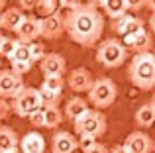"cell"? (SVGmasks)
<instances>
[{"mask_svg":"<svg viewBox=\"0 0 155 153\" xmlns=\"http://www.w3.org/2000/svg\"><path fill=\"white\" fill-rule=\"evenodd\" d=\"M24 88V79L16 75L14 71H0V98L8 100L14 98L20 90Z\"/></svg>","mask_w":155,"mask_h":153,"instance_id":"ba28073f","label":"cell"},{"mask_svg":"<svg viewBox=\"0 0 155 153\" xmlns=\"http://www.w3.org/2000/svg\"><path fill=\"white\" fill-rule=\"evenodd\" d=\"M18 4H20V10H34L35 8V4H38V0H18Z\"/></svg>","mask_w":155,"mask_h":153,"instance_id":"836d02e7","label":"cell"},{"mask_svg":"<svg viewBox=\"0 0 155 153\" xmlns=\"http://www.w3.org/2000/svg\"><path fill=\"white\" fill-rule=\"evenodd\" d=\"M151 106L155 108V88H153V96H151Z\"/></svg>","mask_w":155,"mask_h":153,"instance_id":"b9f144b4","label":"cell"},{"mask_svg":"<svg viewBox=\"0 0 155 153\" xmlns=\"http://www.w3.org/2000/svg\"><path fill=\"white\" fill-rule=\"evenodd\" d=\"M110 153H128L124 149V145H114L112 149H110Z\"/></svg>","mask_w":155,"mask_h":153,"instance_id":"8d00e7d4","label":"cell"},{"mask_svg":"<svg viewBox=\"0 0 155 153\" xmlns=\"http://www.w3.org/2000/svg\"><path fill=\"white\" fill-rule=\"evenodd\" d=\"M18 145L22 153H45V138L39 132H28Z\"/></svg>","mask_w":155,"mask_h":153,"instance_id":"2e32d148","label":"cell"},{"mask_svg":"<svg viewBox=\"0 0 155 153\" xmlns=\"http://www.w3.org/2000/svg\"><path fill=\"white\" fill-rule=\"evenodd\" d=\"M92 73L87 67H77L73 69L67 76V84L73 92H88V88L92 86Z\"/></svg>","mask_w":155,"mask_h":153,"instance_id":"7c38bea8","label":"cell"},{"mask_svg":"<svg viewBox=\"0 0 155 153\" xmlns=\"http://www.w3.org/2000/svg\"><path fill=\"white\" fill-rule=\"evenodd\" d=\"M4 6H6V0H0V12L4 10Z\"/></svg>","mask_w":155,"mask_h":153,"instance_id":"60d3db41","label":"cell"},{"mask_svg":"<svg viewBox=\"0 0 155 153\" xmlns=\"http://www.w3.org/2000/svg\"><path fill=\"white\" fill-rule=\"evenodd\" d=\"M126 59H128V49L120 39L108 37L96 43V61L106 69H116V67L124 65Z\"/></svg>","mask_w":155,"mask_h":153,"instance_id":"3957f363","label":"cell"},{"mask_svg":"<svg viewBox=\"0 0 155 153\" xmlns=\"http://www.w3.org/2000/svg\"><path fill=\"white\" fill-rule=\"evenodd\" d=\"M84 153H110V149H108L106 145H102V143H98V142H96L94 145L91 147V149H87Z\"/></svg>","mask_w":155,"mask_h":153,"instance_id":"e575fe53","label":"cell"},{"mask_svg":"<svg viewBox=\"0 0 155 153\" xmlns=\"http://www.w3.org/2000/svg\"><path fill=\"white\" fill-rule=\"evenodd\" d=\"M10 61H31L30 57V47H28V43H20L18 47H16V51L12 53ZM34 63V61H31Z\"/></svg>","mask_w":155,"mask_h":153,"instance_id":"4316f807","label":"cell"},{"mask_svg":"<svg viewBox=\"0 0 155 153\" xmlns=\"http://www.w3.org/2000/svg\"><path fill=\"white\" fill-rule=\"evenodd\" d=\"M65 34L83 47H94L104 31V18L92 4H81L65 14Z\"/></svg>","mask_w":155,"mask_h":153,"instance_id":"6da1fadb","label":"cell"},{"mask_svg":"<svg viewBox=\"0 0 155 153\" xmlns=\"http://www.w3.org/2000/svg\"><path fill=\"white\" fill-rule=\"evenodd\" d=\"M0 30H2V28H0Z\"/></svg>","mask_w":155,"mask_h":153,"instance_id":"bcb514c9","label":"cell"},{"mask_svg":"<svg viewBox=\"0 0 155 153\" xmlns=\"http://www.w3.org/2000/svg\"><path fill=\"white\" fill-rule=\"evenodd\" d=\"M20 143V138L12 128L0 126V153H6L10 149H16Z\"/></svg>","mask_w":155,"mask_h":153,"instance_id":"ffe728a7","label":"cell"},{"mask_svg":"<svg viewBox=\"0 0 155 153\" xmlns=\"http://www.w3.org/2000/svg\"><path fill=\"white\" fill-rule=\"evenodd\" d=\"M10 112H12V108H10V104H8V100L0 98V122L6 120L8 116H10Z\"/></svg>","mask_w":155,"mask_h":153,"instance_id":"d6a6232c","label":"cell"},{"mask_svg":"<svg viewBox=\"0 0 155 153\" xmlns=\"http://www.w3.org/2000/svg\"><path fill=\"white\" fill-rule=\"evenodd\" d=\"M145 6H147L151 12H155V0H145Z\"/></svg>","mask_w":155,"mask_h":153,"instance_id":"f35d334b","label":"cell"},{"mask_svg":"<svg viewBox=\"0 0 155 153\" xmlns=\"http://www.w3.org/2000/svg\"><path fill=\"white\" fill-rule=\"evenodd\" d=\"M10 65H12L10 71H14L16 75L22 76V75H26L28 71L31 69V65H34V63H31V61H10Z\"/></svg>","mask_w":155,"mask_h":153,"instance_id":"f1b7e54d","label":"cell"},{"mask_svg":"<svg viewBox=\"0 0 155 153\" xmlns=\"http://www.w3.org/2000/svg\"><path fill=\"white\" fill-rule=\"evenodd\" d=\"M39 96H41L43 106H57L61 96H63V92H51V90H41V88H39Z\"/></svg>","mask_w":155,"mask_h":153,"instance_id":"484cf974","label":"cell"},{"mask_svg":"<svg viewBox=\"0 0 155 153\" xmlns=\"http://www.w3.org/2000/svg\"><path fill=\"white\" fill-rule=\"evenodd\" d=\"M14 34H16V39H18L20 43H31V41H35V39L41 35L39 18H35V16H26V18L22 20V24L16 28Z\"/></svg>","mask_w":155,"mask_h":153,"instance_id":"9c48e42d","label":"cell"},{"mask_svg":"<svg viewBox=\"0 0 155 153\" xmlns=\"http://www.w3.org/2000/svg\"><path fill=\"white\" fill-rule=\"evenodd\" d=\"M134 122H136L137 128H143V130L153 126L155 124V108L151 106V102H145L137 108L136 114H134Z\"/></svg>","mask_w":155,"mask_h":153,"instance_id":"ac0fdd59","label":"cell"},{"mask_svg":"<svg viewBox=\"0 0 155 153\" xmlns=\"http://www.w3.org/2000/svg\"><path fill=\"white\" fill-rule=\"evenodd\" d=\"M39 28H41V37L45 39H59L65 34V24H63V16L57 14L39 18Z\"/></svg>","mask_w":155,"mask_h":153,"instance_id":"8fae6325","label":"cell"},{"mask_svg":"<svg viewBox=\"0 0 155 153\" xmlns=\"http://www.w3.org/2000/svg\"><path fill=\"white\" fill-rule=\"evenodd\" d=\"M6 153H22V151H20L18 147H16V149H10V151H6Z\"/></svg>","mask_w":155,"mask_h":153,"instance_id":"7bdbcfd3","label":"cell"},{"mask_svg":"<svg viewBox=\"0 0 155 153\" xmlns=\"http://www.w3.org/2000/svg\"><path fill=\"white\" fill-rule=\"evenodd\" d=\"M79 149L77 138L71 132H55L51 138V153H75Z\"/></svg>","mask_w":155,"mask_h":153,"instance_id":"5bb4252c","label":"cell"},{"mask_svg":"<svg viewBox=\"0 0 155 153\" xmlns=\"http://www.w3.org/2000/svg\"><path fill=\"white\" fill-rule=\"evenodd\" d=\"M61 8L59 0H38L34 10L39 14V18H45V16H51V14H57Z\"/></svg>","mask_w":155,"mask_h":153,"instance_id":"603a6c76","label":"cell"},{"mask_svg":"<svg viewBox=\"0 0 155 153\" xmlns=\"http://www.w3.org/2000/svg\"><path fill=\"white\" fill-rule=\"evenodd\" d=\"M26 18L24 10L20 8H6L4 12H0V28L2 30H8V31H16V28L22 24V20Z\"/></svg>","mask_w":155,"mask_h":153,"instance_id":"e0dca14e","label":"cell"},{"mask_svg":"<svg viewBox=\"0 0 155 153\" xmlns=\"http://www.w3.org/2000/svg\"><path fill=\"white\" fill-rule=\"evenodd\" d=\"M149 30H151V34L155 35V12L151 14V18H149Z\"/></svg>","mask_w":155,"mask_h":153,"instance_id":"74e56055","label":"cell"},{"mask_svg":"<svg viewBox=\"0 0 155 153\" xmlns=\"http://www.w3.org/2000/svg\"><path fill=\"white\" fill-rule=\"evenodd\" d=\"M124 149L128 153H151L153 151V142L145 132L137 130V132H132L128 134L124 142Z\"/></svg>","mask_w":155,"mask_h":153,"instance_id":"30bf717a","label":"cell"},{"mask_svg":"<svg viewBox=\"0 0 155 153\" xmlns=\"http://www.w3.org/2000/svg\"><path fill=\"white\" fill-rule=\"evenodd\" d=\"M126 2V10L130 12H140L145 6V0H124Z\"/></svg>","mask_w":155,"mask_h":153,"instance_id":"1f68e13d","label":"cell"},{"mask_svg":"<svg viewBox=\"0 0 155 153\" xmlns=\"http://www.w3.org/2000/svg\"><path fill=\"white\" fill-rule=\"evenodd\" d=\"M94 143H96V138H91V135H79V139H77V145H79L83 151L91 149Z\"/></svg>","mask_w":155,"mask_h":153,"instance_id":"4dcf8cb0","label":"cell"},{"mask_svg":"<svg viewBox=\"0 0 155 153\" xmlns=\"http://www.w3.org/2000/svg\"><path fill=\"white\" fill-rule=\"evenodd\" d=\"M39 88H41V90H51V92H63V88H65L63 75H49V76H45Z\"/></svg>","mask_w":155,"mask_h":153,"instance_id":"cb8c5ba5","label":"cell"},{"mask_svg":"<svg viewBox=\"0 0 155 153\" xmlns=\"http://www.w3.org/2000/svg\"><path fill=\"white\" fill-rule=\"evenodd\" d=\"M77 135H91V138H100L106 134V116L100 110H91L88 108L81 118L73 122Z\"/></svg>","mask_w":155,"mask_h":153,"instance_id":"5b68a950","label":"cell"},{"mask_svg":"<svg viewBox=\"0 0 155 153\" xmlns=\"http://www.w3.org/2000/svg\"><path fill=\"white\" fill-rule=\"evenodd\" d=\"M128 80L140 90L155 88V53H136L128 65Z\"/></svg>","mask_w":155,"mask_h":153,"instance_id":"7a4b0ae2","label":"cell"},{"mask_svg":"<svg viewBox=\"0 0 155 153\" xmlns=\"http://www.w3.org/2000/svg\"><path fill=\"white\" fill-rule=\"evenodd\" d=\"M87 110H88L87 100L81 98V96H73V98L67 100V104H65V118H69L71 122H75V120L81 118Z\"/></svg>","mask_w":155,"mask_h":153,"instance_id":"d6986e66","label":"cell"},{"mask_svg":"<svg viewBox=\"0 0 155 153\" xmlns=\"http://www.w3.org/2000/svg\"><path fill=\"white\" fill-rule=\"evenodd\" d=\"M100 8H102V12L106 16H110L112 20L120 18V16H124L126 12H128L124 0H102V2H100Z\"/></svg>","mask_w":155,"mask_h":153,"instance_id":"44dd1931","label":"cell"},{"mask_svg":"<svg viewBox=\"0 0 155 153\" xmlns=\"http://www.w3.org/2000/svg\"><path fill=\"white\" fill-rule=\"evenodd\" d=\"M41 106L43 104H41V96H39V88H34V86H24L12 98V104H10L12 112L20 118H28Z\"/></svg>","mask_w":155,"mask_h":153,"instance_id":"8992f818","label":"cell"},{"mask_svg":"<svg viewBox=\"0 0 155 153\" xmlns=\"http://www.w3.org/2000/svg\"><path fill=\"white\" fill-rule=\"evenodd\" d=\"M2 37H4V35H2V34H0V43H2Z\"/></svg>","mask_w":155,"mask_h":153,"instance_id":"ee69618b","label":"cell"},{"mask_svg":"<svg viewBox=\"0 0 155 153\" xmlns=\"http://www.w3.org/2000/svg\"><path fill=\"white\" fill-rule=\"evenodd\" d=\"M18 45H20V41L16 37H2V43H0V55L10 59Z\"/></svg>","mask_w":155,"mask_h":153,"instance_id":"d4e9b609","label":"cell"},{"mask_svg":"<svg viewBox=\"0 0 155 153\" xmlns=\"http://www.w3.org/2000/svg\"><path fill=\"white\" fill-rule=\"evenodd\" d=\"M28 118H30V124L34 128H43V106L39 110H35L34 114H30Z\"/></svg>","mask_w":155,"mask_h":153,"instance_id":"f546056e","label":"cell"},{"mask_svg":"<svg viewBox=\"0 0 155 153\" xmlns=\"http://www.w3.org/2000/svg\"><path fill=\"white\" fill-rule=\"evenodd\" d=\"M63 122V114L57 106H43V128L55 130Z\"/></svg>","mask_w":155,"mask_h":153,"instance_id":"7402d4cb","label":"cell"},{"mask_svg":"<svg viewBox=\"0 0 155 153\" xmlns=\"http://www.w3.org/2000/svg\"><path fill=\"white\" fill-rule=\"evenodd\" d=\"M120 41L124 43L126 49L134 51V53H145V51H151V47H153V37L147 30L140 31L136 35H130V37H122Z\"/></svg>","mask_w":155,"mask_h":153,"instance_id":"4fadbf2b","label":"cell"},{"mask_svg":"<svg viewBox=\"0 0 155 153\" xmlns=\"http://www.w3.org/2000/svg\"><path fill=\"white\" fill-rule=\"evenodd\" d=\"M100 2H102V0H87V4H92V6H96V8L100 6Z\"/></svg>","mask_w":155,"mask_h":153,"instance_id":"ab89813d","label":"cell"},{"mask_svg":"<svg viewBox=\"0 0 155 153\" xmlns=\"http://www.w3.org/2000/svg\"><path fill=\"white\" fill-rule=\"evenodd\" d=\"M116 96H118V86L108 76H100V79L92 80V86L88 88V102L98 110L110 108L116 102Z\"/></svg>","mask_w":155,"mask_h":153,"instance_id":"277c9868","label":"cell"},{"mask_svg":"<svg viewBox=\"0 0 155 153\" xmlns=\"http://www.w3.org/2000/svg\"><path fill=\"white\" fill-rule=\"evenodd\" d=\"M39 69L45 76L49 75H63L67 69V61H65L63 55L59 53H45L43 59L39 61Z\"/></svg>","mask_w":155,"mask_h":153,"instance_id":"9a60e30c","label":"cell"},{"mask_svg":"<svg viewBox=\"0 0 155 153\" xmlns=\"http://www.w3.org/2000/svg\"><path fill=\"white\" fill-rule=\"evenodd\" d=\"M112 30L116 31L120 37H130V35H136L140 31L145 30V22L141 18H136V16L124 14L120 18L112 20Z\"/></svg>","mask_w":155,"mask_h":153,"instance_id":"52a82bcc","label":"cell"},{"mask_svg":"<svg viewBox=\"0 0 155 153\" xmlns=\"http://www.w3.org/2000/svg\"><path fill=\"white\" fill-rule=\"evenodd\" d=\"M153 153H155V143H153Z\"/></svg>","mask_w":155,"mask_h":153,"instance_id":"f6af8a7d","label":"cell"},{"mask_svg":"<svg viewBox=\"0 0 155 153\" xmlns=\"http://www.w3.org/2000/svg\"><path fill=\"white\" fill-rule=\"evenodd\" d=\"M61 8H67V10H73V8L81 6V0H59Z\"/></svg>","mask_w":155,"mask_h":153,"instance_id":"d590c367","label":"cell"},{"mask_svg":"<svg viewBox=\"0 0 155 153\" xmlns=\"http://www.w3.org/2000/svg\"><path fill=\"white\" fill-rule=\"evenodd\" d=\"M28 47H30L31 61H41L43 55H45V45H43V43H38V41H31V43H28Z\"/></svg>","mask_w":155,"mask_h":153,"instance_id":"83f0119b","label":"cell"}]
</instances>
